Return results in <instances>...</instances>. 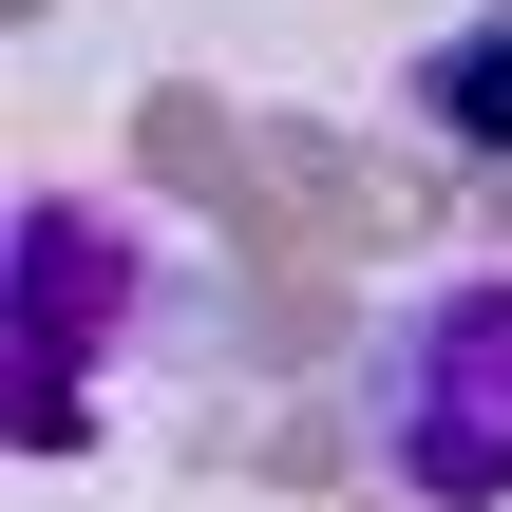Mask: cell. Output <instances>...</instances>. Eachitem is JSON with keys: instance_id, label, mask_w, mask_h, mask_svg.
I'll return each instance as SVG.
<instances>
[{"instance_id": "obj_3", "label": "cell", "mask_w": 512, "mask_h": 512, "mask_svg": "<svg viewBox=\"0 0 512 512\" xmlns=\"http://www.w3.org/2000/svg\"><path fill=\"white\" fill-rule=\"evenodd\" d=\"M475 95V133H512V38H475V57H437V114Z\"/></svg>"}, {"instance_id": "obj_1", "label": "cell", "mask_w": 512, "mask_h": 512, "mask_svg": "<svg viewBox=\"0 0 512 512\" xmlns=\"http://www.w3.org/2000/svg\"><path fill=\"white\" fill-rule=\"evenodd\" d=\"M361 437L418 512H512V285H418L361 361Z\"/></svg>"}, {"instance_id": "obj_2", "label": "cell", "mask_w": 512, "mask_h": 512, "mask_svg": "<svg viewBox=\"0 0 512 512\" xmlns=\"http://www.w3.org/2000/svg\"><path fill=\"white\" fill-rule=\"evenodd\" d=\"M19 285H38V399H19V437H76V361H95V323L133 304V247H114L76 190H38V209H19Z\"/></svg>"}]
</instances>
